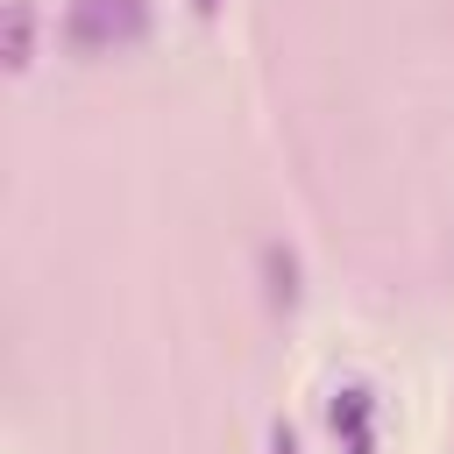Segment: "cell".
Here are the masks:
<instances>
[{
    "label": "cell",
    "instance_id": "2",
    "mask_svg": "<svg viewBox=\"0 0 454 454\" xmlns=\"http://www.w3.org/2000/svg\"><path fill=\"white\" fill-rule=\"evenodd\" d=\"M326 426H333L340 454H376V390L369 383H340L326 397Z\"/></svg>",
    "mask_w": 454,
    "mask_h": 454
},
{
    "label": "cell",
    "instance_id": "6",
    "mask_svg": "<svg viewBox=\"0 0 454 454\" xmlns=\"http://www.w3.org/2000/svg\"><path fill=\"white\" fill-rule=\"evenodd\" d=\"M192 14H220V0H192Z\"/></svg>",
    "mask_w": 454,
    "mask_h": 454
},
{
    "label": "cell",
    "instance_id": "4",
    "mask_svg": "<svg viewBox=\"0 0 454 454\" xmlns=\"http://www.w3.org/2000/svg\"><path fill=\"white\" fill-rule=\"evenodd\" d=\"M35 64V0H7V71Z\"/></svg>",
    "mask_w": 454,
    "mask_h": 454
},
{
    "label": "cell",
    "instance_id": "1",
    "mask_svg": "<svg viewBox=\"0 0 454 454\" xmlns=\"http://www.w3.org/2000/svg\"><path fill=\"white\" fill-rule=\"evenodd\" d=\"M149 35V0H64L57 43L71 57H114Z\"/></svg>",
    "mask_w": 454,
    "mask_h": 454
},
{
    "label": "cell",
    "instance_id": "5",
    "mask_svg": "<svg viewBox=\"0 0 454 454\" xmlns=\"http://www.w3.org/2000/svg\"><path fill=\"white\" fill-rule=\"evenodd\" d=\"M270 454H305V447H298V433H291V419H277V426H270Z\"/></svg>",
    "mask_w": 454,
    "mask_h": 454
},
{
    "label": "cell",
    "instance_id": "3",
    "mask_svg": "<svg viewBox=\"0 0 454 454\" xmlns=\"http://www.w3.org/2000/svg\"><path fill=\"white\" fill-rule=\"evenodd\" d=\"M262 291H270V305H298V255L284 248V241H262Z\"/></svg>",
    "mask_w": 454,
    "mask_h": 454
}]
</instances>
